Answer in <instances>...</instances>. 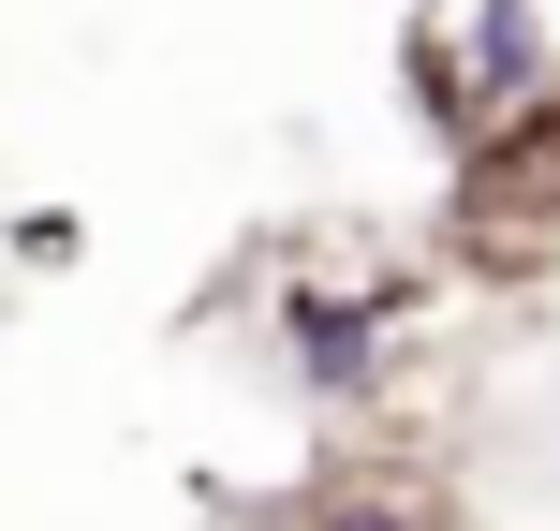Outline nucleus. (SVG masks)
<instances>
[{
    "label": "nucleus",
    "mask_w": 560,
    "mask_h": 531,
    "mask_svg": "<svg viewBox=\"0 0 560 531\" xmlns=\"http://www.w3.org/2000/svg\"><path fill=\"white\" fill-rule=\"evenodd\" d=\"M398 74H413V118H428V134L472 148L487 118H516V104L560 74V45H546L532 0H428L413 45H398Z\"/></svg>",
    "instance_id": "f257e3e1"
},
{
    "label": "nucleus",
    "mask_w": 560,
    "mask_h": 531,
    "mask_svg": "<svg viewBox=\"0 0 560 531\" xmlns=\"http://www.w3.org/2000/svg\"><path fill=\"white\" fill-rule=\"evenodd\" d=\"M295 531H457V487L428 473L413 443H339L325 473H310Z\"/></svg>",
    "instance_id": "20e7f679"
},
{
    "label": "nucleus",
    "mask_w": 560,
    "mask_h": 531,
    "mask_svg": "<svg viewBox=\"0 0 560 531\" xmlns=\"http://www.w3.org/2000/svg\"><path fill=\"white\" fill-rule=\"evenodd\" d=\"M443 207H457V252H472V266H546L560 252V74L457 148V193Z\"/></svg>",
    "instance_id": "f03ea898"
},
{
    "label": "nucleus",
    "mask_w": 560,
    "mask_h": 531,
    "mask_svg": "<svg viewBox=\"0 0 560 531\" xmlns=\"http://www.w3.org/2000/svg\"><path fill=\"white\" fill-rule=\"evenodd\" d=\"M398 355V280H354V296H280V369L310 399H384Z\"/></svg>",
    "instance_id": "7ed1b4c3"
}]
</instances>
